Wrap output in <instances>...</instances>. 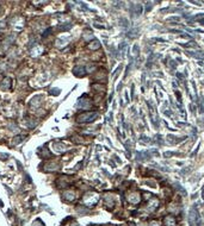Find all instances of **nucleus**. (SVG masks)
<instances>
[{
  "instance_id": "nucleus-6",
  "label": "nucleus",
  "mask_w": 204,
  "mask_h": 226,
  "mask_svg": "<svg viewBox=\"0 0 204 226\" xmlns=\"http://www.w3.org/2000/svg\"><path fill=\"white\" fill-rule=\"evenodd\" d=\"M73 73H74L75 76L81 77V76H84V75L86 74V70H85L84 67H75L74 69H73Z\"/></svg>"
},
{
  "instance_id": "nucleus-3",
  "label": "nucleus",
  "mask_w": 204,
  "mask_h": 226,
  "mask_svg": "<svg viewBox=\"0 0 204 226\" xmlns=\"http://www.w3.org/2000/svg\"><path fill=\"white\" fill-rule=\"evenodd\" d=\"M127 200L131 205H137V203H140V201H141L140 193H137V192H131V193H129L128 196H127Z\"/></svg>"
},
{
  "instance_id": "nucleus-10",
  "label": "nucleus",
  "mask_w": 204,
  "mask_h": 226,
  "mask_svg": "<svg viewBox=\"0 0 204 226\" xmlns=\"http://www.w3.org/2000/svg\"><path fill=\"white\" fill-rule=\"evenodd\" d=\"M149 226H159V223H158L157 220H152V221L149 223Z\"/></svg>"
},
{
  "instance_id": "nucleus-7",
  "label": "nucleus",
  "mask_w": 204,
  "mask_h": 226,
  "mask_svg": "<svg viewBox=\"0 0 204 226\" xmlns=\"http://www.w3.org/2000/svg\"><path fill=\"white\" fill-rule=\"evenodd\" d=\"M99 46H100V43L98 42V41H94L92 42V43H90V45H89V48L91 49V50H95V49H99Z\"/></svg>"
},
{
  "instance_id": "nucleus-4",
  "label": "nucleus",
  "mask_w": 204,
  "mask_h": 226,
  "mask_svg": "<svg viewBox=\"0 0 204 226\" xmlns=\"http://www.w3.org/2000/svg\"><path fill=\"white\" fill-rule=\"evenodd\" d=\"M158 207H159V200H158L157 198H152V199H149L148 205H147V211L154 212Z\"/></svg>"
},
{
  "instance_id": "nucleus-9",
  "label": "nucleus",
  "mask_w": 204,
  "mask_h": 226,
  "mask_svg": "<svg viewBox=\"0 0 204 226\" xmlns=\"http://www.w3.org/2000/svg\"><path fill=\"white\" fill-rule=\"evenodd\" d=\"M193 56H195L196 58H203L204 57V53H195V54H193Z\"/></svg>"
},
{
  "instance_id": "nucleus-8",
  "label": "nucleus",
  "mask_w": 204,
  "mask_h": 226,
  "mask_svg": "<svg viewBox=\"0 0 204 226\" xmlns=\"http://www.w3.org/2000/svg\"><path fill=\"white\" fill-rule=\"evenodd\" d=\"M134 8H135V13H134V16H140L141 14V12H142V6L140 5V4H136L135 6H134Z\"/></svg>"
},
{
  "instance_id": "nucleus-11",
  "label": "nucleus",
  "mask_w": 204,
  "mask_h": 226,
  "mask_svg": "<svg viewBox=\"0 0 204 226\" xmlns=\"http://www.w3.org/2000/svg\"><path fill=\"white\" fill-rule=\"evenodd\" d=\"M52 94H54V95H59V94H60V89H59V88H56V89H53V91H52Z\"/></svg>"
},
{
  "instance_id": "nucleus-2",
  "label": "nucleus",
  "mask_w": 204,
  "mask_h": 226,
  "mask_svg": "<svg viewBox=\"0 0 204 226\" xmlns=\"http://www.w3.org/2000/svg\"><path fill=\"white\" fill-rule=\"evenodd\" d=\"M189 223L190 226H201V220H199V214L196 208H191L189 213Z\"/></svg>"
},
{
  "instance_id": "nucleus-5",
  "label": "nucleus",
  "mask_w": 204,
  "mask_h": 226,
  "mask_svg": "<svg viewBox=\"0 0 204 226\" xmlns=\"http://www.w3.org/2000/svg\"><path fill=\"white\" fill-rule=\"evenodd\" d=\"M163 224L165 226H177V221H176V218L173 215H166L163 218Z\"/></svg>"
},
{
  "instance_id": "nucleus-1",
  "label": "nucleus",
  "mask_w": 204,
  "mask_h": 226,
  "mask_svg": "<svg viewBox=\"0 0 204 226\" xmlns=\"http://www.w3.org/2000/svg\"><path fill=\"white\" fill-rule=\"evenodd\" d=\"M97 117H98L97 112H85V113H81L80 115H78L76 120L79 123H90V122H93Z\"/></svg>"
}]
</instances>
